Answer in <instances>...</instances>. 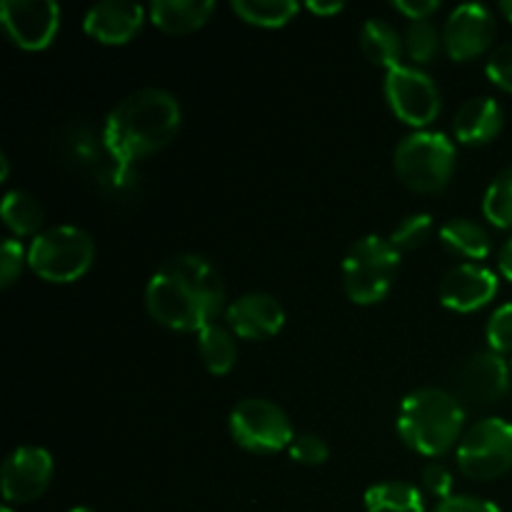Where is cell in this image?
<instances>
[{
  "label": "cell",
  "instance_id": "1",
  "mask_svg": "<svg viewBox=\"0 0 512 512\" xmlns=\"http://www.w3.org/2000/svg\"><path fill=\"white\" fill-rule=\"evenodd\" d=\"M225 288L203 255L183 253L165 260L145 288V308L155 323L183 333H200L220 318Z\"/></svg>",
  "mask_w": 512,
  "mask_h": 512
},
{
  "label": "cell",
  "instance_id": "2",
  "mask_svg": "<svg viewBox=\"0 0 512 512\" xmlns=\"http://www.w3.org/2000/svg\"><path fill=\"white\" fill-rule=\"evenodd\" d=\"M183 125L178 98L163 88H140L125 95L105 118L103 145L123 168L170 145Z\"/></svg>",
  "mask_w": 512,
  "mask_h": 512
},
{
  "label": "cell",
  "instance_id": "3",
  "mask_svg": "<svg viewBox=\"0 0 512 512\" xmlns=\"http://www.w3.org/2000/svg\"><path fill=\"white\" fill-rule=\"evenodd\" d=\"M465 408L455 393L440 388H420L403 400L398 413V433L410 450L425 458H438L460 443Z\"/></svg>",
  "mask_w": 512,
  "mask_h": 512
},
{
  "label": "cell",
  "instance_id": "4",
  "mask_svg": "<svg viewBox=\"0 0 512 512\" xmlns=\"http://www.w3.org/2000/svg\"><path fill=\"white\" fill-rule=\"evenodd\" d=\"M395 175L415 193H440L455 173V143L438 130L405 135L393 155Z\"/></svg>",
  "mask_w": 512,
  "mask_h": 512
},
{
  "label": "cell",
  "instance_id": "5",
  "mask_svg": "<svg viewBox=\"0 0 512 512\" xmlns=\"http://www.w3.org/2000/svg\"><path fill=\"white\" fill-rule=\"evenodd\" d=\"M400 268V250L390 238L365 235L355 240L343 260V288L355 305L385 300Z\"/></svg>",
  "mask_w": 512,
  "mask_h": 512
},
{
  "label": "cell",
  "instance_id": "6",
  "mask_svg": "<svg viewBox=\"0 0 512 512\" xmlns=\"http://www.w3.org/2000/svg\"><path fill=\"white\" fill-rule=\"evenodd\" d=\"M95 243L75 225H55L35 235L28 248V265L45 283H75L90 270Z\"/></svg>",
  "mask_w": 512,
  "mask_h": 512
},
{
  "label": "cell",
  "instance_id": "7",
  "mask_svg": "<svg viewBox=\"0 0 512 512\" xmlns=\"http://www.w3.org/2000/svg\"><path fill=\"white\" fill-rule=\"evenodd\" d=\"M458 468L475 483H490L512 468V423L503 418L478 420L460 438Z\"/></svg>",
  "mask_w": 512,
  "mask_h": 512
},
{
  "label": "cell",
  "instance_id": "8",
  "mask_svg": "<svg viewBox=\"0 0 512 512\" xmlns=\"http://www.w3.org/2000/svg\"><path fill=\"white\" fill-rule=\"evenodd\" d=\"M230 435L240 448L255 455H273L295 440L293 423L280 405L265 398H245L230 413Z\"/></svg>",
  "mask_w": 512,
  "mask_h": 512
},
{
  "label": "cell",
  "instance_id": "9",
  "mask_svg": "<svg viewBox=\"0 0 512 512\" xmlns=\"http://www.w3.org/2000/svg\"><path fill=\"white\" fill-rule=\"evenodd\" d=\"M385 98L393 108L395 118L425 130L440 115V90L435 80L418 65H395L385 73Z\"/></svg>",
  "mask_w": 512,
  "mask_h": 512
},
{
  "label": "cell",
  "instance_id": "10",
  "mask_svg": "<svg viewBox=\"0 0 512 512\" xmlns=\"http://www.w3.org/2000/svg\"><path fill=\"white\" fill-rule=\"evenodd\" d=\"M512 368L503 355L480 350L460 365L455 375V398L463 408H488L510 393Z\"/></svg>",
  "mask_w": 512,
  "mask_h": 512
},
{
  "label": "cell",
  "instance_id": "11",
  "mask_svg": "<svg viewBox=\"0 0 512 512\" xmlns=\"http://www.w3.org/2000/svg\"><path fill=\"white\" fill-rule=\"evenodd\" d=\"M0 25L23 50H43L60 28V5L55 0H3Z\"/></svg>",
  "mask_w": 512,
  "mask_h": 512
},
{
  "label": "cell",
  "instance_id": "12",
  "mask_svg": "<svg viewBox=\"0 0 512 512\" xmlns=\"http://www.w3.org/2000/svg\"><path fill=\"white\" fill-rule=\"evenodd\" d=\"M53 455L38 445H23L8 455L0 470V485L8 505H25L38 500L53 480Z\"/></svg>",
  "mask_w": 512,
  "mask_h": 512
},
{
  "label": "cell",
  "instance_id": "13",
  "mask_svg": "<svg viewBox=\"0 0 512 512\" xmlns=\"http://www.w3.org/2000/svg\"><path fill=\"white\" fill-rule=\"evenodd\" d=\"M495 15L483 3H463L448 15L443 25V45L453 60H473L483 55L495 40Z\"/></svg>",
  "mask_w": 512,
  "mask_h": 512
},
{
  "label": "cell",
  "instance_id": "14",
  "mask_svg": "<svg viewBox=\"0 0 512 512\" xmlns=\"http://www.w3.org/2000/svg\"><path fill=\"white\" fill-rule=\"evenodd\" d=\"M500 288L498 275L478 263H460L440 283V303L455 313H475L495 300Z\"/></svg>",
  "mask_w": 512,
  "mask_h": 512
},
{
  "label": "cell",
  "instance_id": "15",
  "mask_svg": "<svg viewBox=\"0 0 512 512\" xmlns=\"http://www.w3.org/2000/svg\"><path fill=\"white\" fill-rule=\"evenodd\" d=\"M225 320H228V328L235 338L265 340L283 330L285 310L273 295L245 293L228 305Z\"/></svg>",
  "mask_w": 512,
  "mask_h": 512
},
{
  "label": "cell",
  "instance_id": "16",
  "mask_svg": "<svg viewBox=\"0 0 512 512\" xmlns=\"http://www.w3.org/2000/svg\"><path fill=\"white\" fill-rule=\"evenodd\" d=\"M143 20V5L123 3V0H103V3H95L85 13L83 28L98 43L123 45L135 38V33L143 28Z\"/></svg>",
  "mask_w": 512,
  "mask_h": 512
},
{
  "label": "cell",
  "instance_id": "17",
  "mask_svg": "<svg viewBox=\"0 0 512 512\" xmlns=\"http://www.w3.org/2000/svg\"><path fill=\"white\" fill-rule=\"evenodd\" d=\"M503 130V108L495 98H470L453 118V135L463 145H485Z\"/></svg>",
  "mask_w": 512,
  "mask_h": 512
},
{
  "label": "cell",
  "instance_id": "18",
  "mask_svg": "<svg viewBox=\"0 0 512 512\" xmlns=\"http://www.w3.org/2000/svg\"><path fill=\"white\" fill-rule=\"evenodd\" d=\"M150 20L155 28L170 35H185L203 28L215 13L213 0H155L150 5Z\"/></svg>",
  "mask_w": 512,
  "mask_h": 512
},
{
  "label": "cell",
  "instance_id": "19",
  "mask_svg": "<svg viewBox=\"0 0 512 512\" xmlns=\"http://www.w3.org/2000/svg\"><path fill=\"white\" fill-rule=\"evenodd\" d=\"M360 50L373 65L390 70L400 65V58L405 53V43L398 30L388 20L370 18L360 28Z\"/></svg>",
  "mask_w": 512,
  "mask_h": 512
},
{
  "label": "cell",
  "instance_id": "20",
  "mask_svg": "<svg viewBox=\"0 0 512 512\" xmlns=\"http://www.w3.org/2000/svg\"><path fill=\"white\" fill-rule=\"evenodd\" d=\"M440 243L448 253L465 260H485L493 250L488 230L470 218H453L440 228Z\"/></svg>",
  "mask_w": 512,
  "mask_h": 512
},
{
  "label": "cell",
  "instance_id": "21",
  "mask_svg": "<svg viewBox=\"0 0 512 512\" xmlns=\"http://www.w3.org/2000/svg\"><path fill=\"white\" fill-rule=\"evenodd\" d=\"M0 215L3 223L15 238H28V235H40V225H43V208L38 200L25 190H10L5 193L3 203H0Z\"/></svg>",
  "mask_w": 512,
  "mask_h": 512
},
{
  "label": "cell",
  "instance_id": "22",
  "mask_svg": "<svg viewBox=\"0 0 512 512\" xmlns=\"http://www.w3.org/2000/svg\"><path fill=\"white\" fill-rule=\"evenodd\" d=\"M198 350L203 365L213 375H228L238 360V343L230 328L213 323L198 333Z\"/></svg>",
  "mask_w": 512,
  "mask_h": 512
},
{
  "label": "cell",
  "instance_id": "23",
  "mask_svg": "<svg viewBox=\"0 0 512 512\" xmlns=\"http://www.w3.org/2000/svg\"><path fill=\"white\" fill-rule=\"evenodd\" d=\"M365 510L368 512H425V500L415 485L398 483H378L365 493Z\"/></svg>",
  "mask_w": 512,
  "mask_h": 512
},
{
  "label": "cell",
  "instance_id": "24",
  "mask_svg": "<svg viewBox=\"0 0 512 512\" xmlns=\"http://www.w3.org/2000/svg\"><path fill=\"white\" fill-rule=\"evenodd\" d=\"M298 10L295 0H233V13L258 28H283Z\"/></svg>",
  "mask_w": 512,
  "mask_h": 512
},
{
  "label": "cell",
  "instance_id": "25",
  "mask_svg": "<svg viewBox=\"0 0 512 512\" xmlns=\"http://www.w3.org/2000/svg\"><path fill=\"white\" fill-rule=\"evenodd\" d=\"M483 213L495 228H512V165L493 178L483 198Z\"/></svg>",
  "mask_w": 512,
  "mask_h": 512
},
{
  "label": "cell",
  "instance_id": "26",
  "mask_svg": "<svg viewBox=\"0 0 512 512\" xmlns=\"http://www.w3.org/2000/svg\"><path fill=\"white\" fill-rule=\"evenodd\" d=\"M405 53L410 55V60H415L418 65L430 63L435 60L440 50V33L430 20H413L405 30Z\"/></svg>",
  "mask_w": 512,
  "mask_h": 512
},
{
  "label": "cell",
  "instance_id": "27",
  "mask_svg": "<svg viewBox=\"0 0 512 512\" xmlns=\"http://www.w3.org/2000/svg\"><path fill=\"white\" fill-rule=\"evenodd\" d=\"M430 235H433V215L413 213L405 220H400V225L390 235V243L403 253V250H415L425 245Z\"/></svg>",
  "mask_w": 512,
  "mask_h": 512
},
{
  "label": "cell",
  "instance_id": "28",
  "mask_svg": "<svg viewBox=\"0 0 512 512\" xmlns=\"http://www.w3.org/2000/svg\"><path fill=\"white\" fill-rule=\"evenodd\" d=\"M485 340L498 355L512 353V303H503L485 325Z\"/></svg>",
  "mask_w": 512,
  "mask_h": 512
},
{
  "label": "cell",
  "instance_id": "29",
  "mask_svg": "<svg viewBox=\"0 0 512 512\" xmlns=\"http://www.w3.org/2000/svg\"><path fill=\"white\" fill-rule=\"evenodd\" d=\"M290 458L300 465H323L328 463L330 458V448L320 435L313 433H303V435H295V440L290 443L288 448Z\"/></svg>",
  "mask_w": 512,
  "mask_h": 512
},
{
  "label": "cell",
  "instance_id": "30",
  "mask_svg": "<svg viewBox=\"0 0 512 512\" xmlns=\"http://www.w3.org/2000/svg\"><path fill=\"white\" fill-rule=\"evenodd\" d=\"M28 263V250L23 248L18 238H5L0 250V285L10 288L23 273V265Z\"/></svg>",
  "mask_w": 512,
  "mask_h": 512
},
{
  "label": "cell",
  "instance_id": "31",
  "mask_svg": "<svg viewBox=\"0 0 512 512\" xmlns=\"http://www.w3.org/2000/svg\"><path fill=\"white\" fill-rule=\"evenodd\" d=\"M485 73H488V78L493 80L498 88L512 93V43L500 45V48H495L493 53H490Z\"/></svg>",
  "mask_w": 512,
  "mask_h": 512
},
{
  "label": "cell",
  "instance_id": "32",
  "mask_svg": "<svg viewBox=\"0 0 512 512\" xmlns=\"http://www.w3.org/2000/svg\"><path fill=\"white\" fill-rule=\"evenodd\" d=\"M423 485L430 495L440 500L453 498V475L443 463H428L423 468Z\"/></svg>",
  "mask_w": 512,
  "mask_h": 512
},
{
  "label": "cell",
  "instance_id": "33",
  "mask_svg": "<svg viewBox=\"0 0 512 512\" xmlns=\"http://www.w3.org/2000/svg\"><path fill=\"white\" fill-rule=\"evenodd\" d=\"M435 512H503L498 505H493L490 500L470 498V495H453L448 500H440Z\"/></svg>",
  "mask_w": 512,
  "mask_h": 512
},
{
  "label": "cell",
  "instance_id": "34",
  "mask_svg": "<svg viewBox=\"0 0 512 512\" xmlns=\"http://www.w3.org/2000/svg\"><path fill=\"white\" fill-rule=\"evenodd\" d=\"M393 8L413 23V20H428L440 8L438 0H395Z\"/></svg>",
  "mask_w": 512,
  "mask_h": 512
},
{
  "label": "cell",
  "instance_id": "35",
  "mask_svg": "<svg viewBox=\"0 0 512 512\" xmlns=\"http://www.w3.org/2000/svg\"><path fill=\"white\" fill-rule=\"evenodd\" d=\"M498 265H500V273H503V278L510 280V283H512V235L508 240H505L503 248H500Z\"/></svg>",
  "mask_w": 512,
  "mask_h": 512
},
{
  "label": "cell",
  "instance_id": "36",
  "mask_svg": "<svg viewBox=\"0 0 512 512\" xmlns=\"http://www.w3.org/2000/svg\"><path fill=\"white\" fill-rule=\"evenodd\" d=\"M305 8H308L310 13H315V15H333V13H340L345 5L340 3V0H333V3H318V0H310Z\"/></svg>",
  "mask_w": 512,
  "mask_h": 512
},
{
  "label": "cell",
  "instance_id": "37",
  "mask_svg": "<svg viewBox=\"0 0 512 512\" xmlns=\"http://www.w3.org/2000/svg\"><path fill=\"white\" fill-rule=\"evenodd\" d=\"M8 175H10V160L5 158V155H0V180H8Z\"/></svg>",
  "mask_w": 512,
  "mask_h": 512
},
{
  "label": "cell",
  "instance_id": "38",
  "mask_svg": "<svg viewBox=\"0 0 512 512\" xmlns=\"http://www.w3.org/2000/svg\"><path fill=\"white\" fill-rule=\"evenodd\" d=\"M500 13L505 15V20L512 23V0H503V3H500Z\"/></svg>",
  "mask_w": 512,
  "mask_h": 512
},
{
  "label": "cell",
  "instance_id": "39",
  "mask_svg": "<svg viewBox=\"0 0 512 512\" xmlns=\"http://www.w3.org/2000/svg\"><path fill=\"white\" fill-rule=\"evenodd\" d=\"M70 512H93V510H88V508H73Z\"/></svg>",
  "mask_w": 512,
  "mask_h": 512
},
{
  "label": "cell",
  "instance_id": "40",
  "mask_svg": "<svg viewBox=\"0 0 512 512\" xmlns=\"http://www.w3.org/2000/svg\"><path fill=\"white\" fill-rule=\"evenodd\" d=\"M0 512H13V508H10V505H5V508L0 510Z\"/></svg>",
  "mask_w": 512,
  "mask_h": 512
},
{
  "label": "cell",
  "instance_id": "41",
  "mask_svg": "<svg viewBox=\"0 0 512 512\" xmlns=\"http://www.w3.org/2000/svg\"><path fill=\"white\" fill-rule=\"evenodd\" d=\"M510 368H512V363H510Z\"/></svg>",
  "mask_w": 512,
  "mask_h": 512
}]
</instances>
